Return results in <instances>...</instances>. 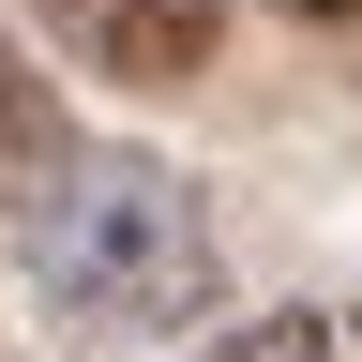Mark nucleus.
<instances>
[{
	"instance_id": "obj_1",
	"label": "nucleus",
	"mask_w": 362,
	"mask_h": 362,
	"mask_svg": "<svg viewBox=\"0 0 362 362\" xmlns=\"http://www.w3.org/2000/svg\"><path fill=\"white\" fill-rule=\"evenodd\" d=\"M16 257H30V302L90 347L106 332H181L211 302V211L151 151H76L61 136V166L16 197Z\"/></svg>"
},
{
	"instance_id": "obj_2",
	"label": "nucleus",
	"mask_w": 362,
	"mask_h": 362,
	"mask_svg": "<svg viewBox=\"0 0 362 362\" xmlns=\"http://www.w3.org/2000/svg\"><path fill=\"white\" fill-rule=\"evenodd\" d=\"M30 16L76 76H121V90H197L226 45V0H30Z\"/></svg>"
},
{
	"instance_id": "obj_3",
	"label": "nucleus",
	"mask_w": 362,
	"mask_h": 362,
	"mask_svg": "<svg viewBox=\"0 0 362 362\" xmlns=\"http://www.w3.org/2000/svg\"><path fill=\"white\" fill-rule=\"evenodd\" d=\"M61 166V90L30 76V45L0 30V197H30V181Z\"/></svg>"
},
{
	"instance_id": "obj_4",
	"label": "nucleus",
	"mask_w": 362,
	"mask_h": 362,
	"mask_svg": "<svg viewBox=\"0 0 362 362\" xmlns=\"http://www.w3.org/2000/svg\"><path fill=\"white\" fill-rule=\"evenodd\" d=\"M181 362H332V317H226V332L181 347Z\"/></svg>"
},
{
	"instance_id": "obj_5",
	"label": "nucleus",
	"mask_w": 362,
	"mask_h": 362,
	"mask_svg": "<svg viewBox=\"0 0 362 362\" xmlns=\"http://www.w3.org/2000/svg\"><path fill=\"white\" fill-rule=\"evenodd\" d=\"M287 16H317V30H332V16H362V0H287Z\"/></svg>"
},
{
	"instance_id": "obj_6",
	"label": "nucleus",
	"mask_w": 362,
	"mask_h": 362,
	"mask_svg": "<svg viewBox=\"0 0 362 362\" xmlns=\"http://www.w3.org/2000/svg\"><path fill=\"white\" fill-rule=\"evenodd\" d=\"M347 332H362V302H347Z\"/></svg>"
}]
</instances>
